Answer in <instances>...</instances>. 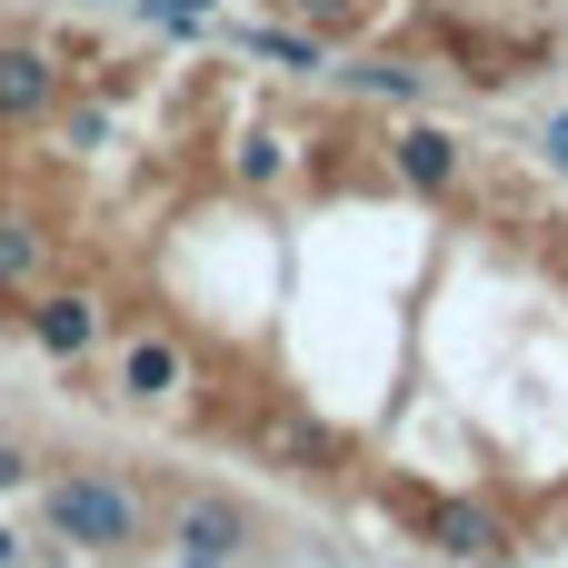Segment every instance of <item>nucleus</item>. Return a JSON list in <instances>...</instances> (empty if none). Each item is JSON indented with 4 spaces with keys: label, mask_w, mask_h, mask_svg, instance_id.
<instances>
[{
    "label": "nucleus",
    "mask_w": 568,
    "mask_h": 568,
    "mask_svg": "<svg viewBox=\"0 0 568 568\" xmlns=\"http://www.w3.org/2000/svg\"><path fill=\"white\" fill-rule=\"evenodd\" d=\"M280 30H310L320 50L409 60L419 80L449 70L469 90H519L559 60L568 0H260Z\"/></svg>",
    "instance_id": "nucleus-1"
},
{
    "label": "nucleus",
    "mask_w": 568,
    "mask_h": 568,
    "mask_svg": "<svg viewBox=\"0 0 568 568\" xmlns=\"http://www.w3.org/2000/svg\"><path fill=\"white\" fill-rule=\"evenodd\" d=\"M40 529L70 539V549H90V559H120V549L150 539V509H140V489L110 479V469H60V479L40 489Z\"/></svg>",
    "instance_id": "nucleus-2"
},
{
    "label": "nucleus",
    "mask_w": 568,
    "mask_h": 568,
    "mask_svg": "<svg viewBox=\"0 0 568 568\" xmlns=\"http://www.w3.org/2000/svg\"><path fill=\"white\" fill-rule=\"evenodd\" d=\"M170 549H180V568H230L250 549V509L240 499H190L170 519Z\"/></svg>",
    "instance_id": "nucleus-3"
},
{
    "label": "nucleus",
    "mask_w": 568,
    "mask_h": 568,
    "mask_svg": "<svg viewBox=\"0 0 568 568\" xmlns=\"http://www.w3.org/2000/svg\"><path fill=\"white\" fill-rule=\"evenodd\" d=\"M20 479H30V459H20V449H10V439H0V499H10V489H20Z\"/></svg>",
    "instance_id": "nucleus-4"
},
{
    "label": "nucleus",
    "mask_w": 568,
    "mask_h": 568,
    "mask_svg": "<svg viewBox=\"0 0 568 568\" xmlns=\"http://www.w3.org/2000/svg\"><path fill=\"white\" fill-rule=\"evenodd\" d=\"M10 559H20V539H10V529H0V568H10Z\"/></svg>",
    "instance_id": "nucleus-5"
}]
</instances>
